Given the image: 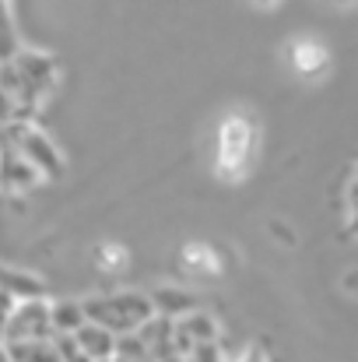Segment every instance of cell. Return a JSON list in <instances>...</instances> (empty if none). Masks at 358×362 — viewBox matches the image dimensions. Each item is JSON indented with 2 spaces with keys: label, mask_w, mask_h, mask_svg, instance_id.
<instances>
[{
  "label": "cell",
  "mask_w": 358,
  "mask_h": 362,
  "mask_svg": "<svg viewBox=\"0 0 358 362\" xmlns=\"http://www.w3.org/2000/svg\"><path fill=\"white\" fill-rule=\"evenodd\" d=\"M81 303H85L88 324H99V327L113 331L117 338L137 334L144 324H151L158 317L151 306V296H144V292H109V296H92Z\"/></svg>",
  "instance_id": "obj_1"
},
{
  "label": "cell",
  "mask_w": 358,
  "mask_h": 362,
  "mask_svg": "<svg viewBox=\"0 0 358 362\" xmlns=\"http://www.w3.org/2000/svg\"><path fill=\"white\" fill-rule=\"evenodd\" d=\"M256 151V120L253 113L232 110L222 127H218V158H215V173L225 183H239L253 162Z\"/></svg>",
  "instance_id": "obj_2"
},
{
  "label": "cell",
  "mask_w": 358,
  "mask_h": 362,
  "mask_svg": "<svg viewBox=\"0 0 358 362\" xmlns=\"http://www.w3.org/2000/svg\"><path fill=\"white\" fill-rule=\"evenodd\" d=\"M0 134L25 155V162L42 176V180H60L64 176V155L56 151V144L28 120H14L7 127H0Z\"/></svg>",
  "instance_id": "obj_3"
},
{
  "label": "cell",
  "mask_w": 358,
  "mask_h": 362,
  "mask_svg": "<svg viewBox=\"0 0 358 362\" xmlns=\"http://www.w3.org/2000/svg\"><path fill=\"white\" fill-rule=\"evenodd\" d=\"M53 303L46 299H28L18 303L11 320H7V345H21V341H53Z\"/></svg>",
  "instance_id": "obj_4"
},
{
  "label": "cell",
  "mask_w": 358,
  "mask_h": 362,
  "mask_svg": "<svg viewBox=\"0 0 358 362\" xmlns=\"http://www.w3.org/2000/svg\"><path fill=\"white\" fill-rule=\"evenodd\" d=\"M14 67H18V78H21V103H18V106L39 103V99L56 85V60L46 57V53L21 49V53L14 57Z\"/></svg>",
  "instance_id": "obj_5"
},
{
  "label": "cell",
  "mask_w": 358,
  "mask_h": 362,
  "mask_svg": "<svg viewBox=\"0 0 358 362\" xmlns=\"http://www.w3.org/2000/svg\"><path fill=\"white\" fill-rule=\"evenodd\" d=\"M42 176L25 162V155L0 134V190L4 194H28Z\"/></svg>",
  "instance_id": "obj_6"
},
{
  "label": "cell",
  "mask_w": 358,
  "mask_h": 362,
  "mask_svg": "<svg viewBox=\"0 0 358 362\" xmlns=\"http://www.w3.org/2000/svg\"><path fill=\"white\" fill-rule=\"evenodd\" d=\"M218 341V320L204 310H193L190 317L176 320V352L186 359L193 349L201 345H215Z\"/></svg>",
  "instance_id": "obj_7"
},
{
  "label": "cell",
  "mask_w": 358,
  "mask_h": 362,
  "mask_svg": "<svg viewBox=\"0 0 358 362\" xmlns=\"http://www.w3.org/2000/svg\"><path fill=\"white\" fill-rule=\"evenodd\" d=\"M288 64H292V71L299 78H320L327 71V64H330V53H327V46L320 39L302 35V39H295L288 46Z\"/></svg>",
  "instance_id": "obj_8"
},
{
  "label": "cell",
  "mask_w": 358,
  "mask_h": 362,
  "mask_svg": "<svg viewBox=\"0 0 358 362\" xmlns=\"http://www.w3.org/2000/svg\"><path fill=\"white\" fill-rule=\"evenodd\" d=\"M151 296V306L158 317H169V320H183L197 310V296L186 292V288H176V285H158L148 292Z\"/></svg>",
  "instance_id": "obj_9"
},
{
  "label": "cell",
  "mask_w": 358,
  "mask_h": 362,
  "mask_svg": "<svg viewBox=\"0 0 358 362\" xmlns=\"http://www.w3.org/2000/svg\"><path fill=\"white\" fill-rule=\"evenodd\" d=\"M74 338H78V345L85 349V356L92 362H113L117 359L119 338L113 331H106V327H99V324H85Z\"/></svg>",
  "instance_id": "obj_10"
},
{
  "label": "cell",
  "mask_w": 358,
  "mask_h": 362,
  "mask_svg": "<svg viewBox=\"0 0 358 362\" xmlns=\"http://www.w3.org/2000/svg\"><path fill=\"white\" fill-rule=\"evenodd\" d=\"M183 264H186V271H193V274H211V278H218V274L225 271L218 250L208 246V243H186V246H183Z\"/></svg>",
  "instance_id": "obj_11"
},
{
  "label": "cell",
  "mask_w": 358,
  "mask_h": 362,
  "mask_svg": "<svg viewBox=\"0 0 358 362\" xmlns=\"http://www.w3.org/2000/svg\"><path fill=\"white\" fill-rule=\"evenodd\" d=\"M88 324V317H85V303L81 299H60V303H53V331H56V338H74L81 327Z\"/></svg>",
  "instance_id": "obj_12"
},
{
  "label": "cell",
  "mask_w": 358,
  "mask_h": 362,
  "mask_svg": "<svg viewBox=\"0 0 358 362\" xmlns=\"http://www.w3.org/2000/svg\"><path fill=\"white\" fill-rule=\"evenodd\" d=\"M11 362H60L53 341H21V345H4Z\"/></svg>",
  "instance_id": "obj_13"
},
{
  "label": "cell",
  "mask_w": 358,
  "mask_h": 362,
  "mask_svg": "<svg viewBox=\"0 0 358 362\" xmlns=\"http://www.w3.org/2000/svg\"><path fill=\"white\" fill-rule=\"evenodd\" d=\"M92 257H95V267L99 271H119L126 264V246H119V243H99Z\"/></svg>",
  "instance_id": "obj_14"
},
{
  "label": "cell",
  "mask_w": 358,
  "mask_h": 362,
  "mask_svg": "<svg viewBox=\"0 0 358 362\" xmlns=\"http://www.w3.org/2000/svg\"><path fill=\"white\" fill-rule=\"evenodd\" d=\"M53 345H56V356H60V362H92L88 356H85V349L78 345V338H53Z\"/></svg>",
  "instance_id": "obj_15"
},
{
  "label": "cell",
  "mask_w": 358,
  "mask_h": 362,
  "mask_svg": "<svg viewBox=\"0 0 358 362\" xmlns=\"http://www.w3.org/2000/svg\"><path fill=\"white\" fill-rule=\"evenodd\" d=\"M239 362H267V352H263L260 345H253L249 352H242V359H239Z\"/></svg>",
  "instance_id": "obj_16"
},
{
  "label": "cell",
  "mask_w": 358,
  "mask_h": 362,
  "mask_svg": "<svg viewBox=\"0 0 358 362\" xmlns=\"http://www.w3.org/2000/svg\"><path fill=\"white\" fill-rule=\"evenodd\" d=\"M348 208H352V215L358 218V180L348 187Z\"/></svg>",
  "instance_id": "obj_17"
},
{
  "label": "cell",
  "mask_w": 358,
  "mask_h": 362,
  "mask_svg": "<svg viewBox=\"0 0 358 362\" xmlns=\"http://www.w3.org/2000/svg\"><path fill=\"white\" fill-rule=\"evenodd\" d=\"M7 271H11V267H4V264H0V288H4V281H7Z\"/></svg>",
  "instance_id": "obj_18"
}]
</instances>
